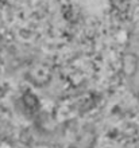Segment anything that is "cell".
Segmentation results:
<instances>
[{
    "mask_svg": "<svg viewBox=\"0 0 139 148\" xmlns=\"http://www.w3.org/2000/svg\"><path fill=\"white\" fill-rule=\"evenodd\" d=\"M51 77H53V70L50 65L45 62H38L33 65L27 73V79L38 88L46 86L51 81Z\"/></svg>",
    "mask_w": 139,
    "mask_h": 148,
    "instance_id": "1",
    "label": "cell"
},
{
    "mask_svg": "<svg viewBox=\"0 0 139 148\" xmlns=\"http://www.w3.org/2000/svg\"><path fill=\"white\" fill-rule=\"evenodd\" d=\"M122 70L126 77H134L139 70V57L132 53V51H127L122 58Z\"/></svg>",
    "mask_w": 139,
    "mask_h": 148,
    "instance_id": "2",
    "label": "cell"
},
{
    "mask_svg": "<svg viewBox=\"0 0 139 148\" xmlns=\"http://www.w3.org/2000/svg\"><path fill=\"white\" fill-rule=\"evenodd\" d=\"M96 141V133L92 128H86L77 141V148H92Z\"/></svg>",
    "mask_w": 139,
    "mask_h": 148,
    "instance_id": "3",
    "label": "cell"
},
{
    "mask_svg": "<svg viewBox=\"0 0 139 148\" xmlns=\"http://www.w3.org/2000/svg\"><path fill=\"white\" fill-rule=\"evenodd\" d=\"M138 101H139V89H138Z\"/></svg>",
    "mask_w": 139,
    "mask_h": 148,
    "instance_id": "4",
    "label": "cell"
}]
</instances>
